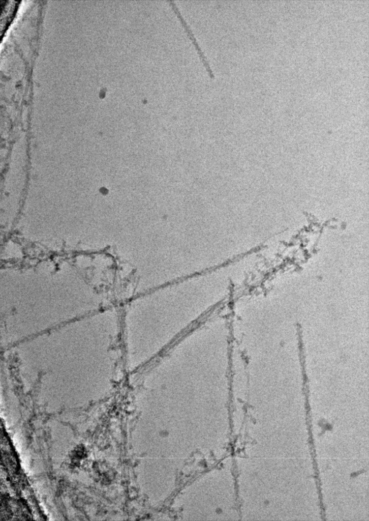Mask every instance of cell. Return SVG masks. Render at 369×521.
<instances>
[{
    "label": "cell",
    "instance_id": "1",
    "mask_svg": "<svg viewBox=\"0 0 369 521\" xmlns=\"http://www.w3.org/2000/svg\"><path fill=\"white\" fill-rule=\"evenodd\" d=\"M169 2L170 5L172 6L173 10L174 11L175 13L176 14L177 17L179 18L181 23H182V24L183 26L184 29L186 30V32L187 33L189 38H190V39L193 42V43L194 44V46H195V48H196V50H197V52H198V53L199 54L200 58L201 60L202 61V63H203V65H204V66H205V68H206V70H207V72H208L210 77L211 78H214V74L213 73V71H212V69H211V67L210 66V64H209L208 60H207V58H206V56L205 55L204 52H203L202 49L201 48V47L199 46L198 43L197 42V41L196 40V39L195 37L194 34L193 33L192 31L190 28L189 25L188 24L187 22L184 20V19L183 18V17L182 16V15H181L179 10H178L177 7L176 6L175 4L174 3V1H173L172 0H170L169 1Z\"/></svg>",
    "mask_w": 369,
    "mask_h": 521
}]
</instances>
